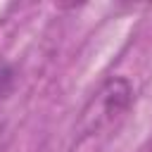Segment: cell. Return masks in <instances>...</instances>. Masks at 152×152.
<instances>
[{
	"label": "cell",
	"mask_w": 152,
	"mask_h": 152,
	"mask_svg": "<svg viewBox=\"0 0 152 152\" xmlns=\"http://www.w3.org/2000/svg\"><path fill=\"white\" fill-rule=\"evenodd\" d=\"M133 102V88L126 78H109L86 104L81 114V133L95 135L104 128H109L116 119H121Z\"/></svg>",
	"instance_id": "1"
},
{
	"label": "cell",
	"mask_w": 152,
	"mask_h": 152,
	"mask_svg": "<svg viewBox=\"0 0 152 152\" xmlns=\"http://www.w3.org/2000/svg\"><path fill=\"white\" fill-rule=\"evenodd\" d=\"M12 90H14V69L2 62L0 64V100L7 97Z\"/></svg>",
	"instance_id": "2"
}]
</instances>
